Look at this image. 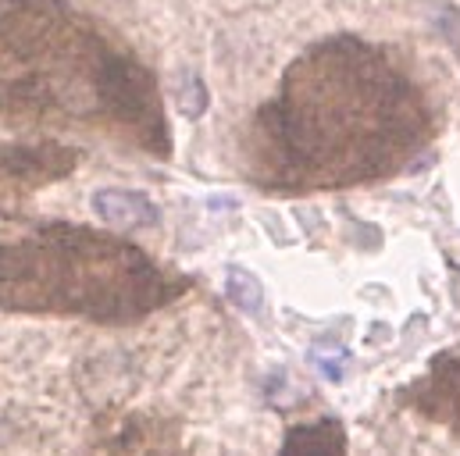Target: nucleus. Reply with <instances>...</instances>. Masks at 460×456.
<instances>
[{"mask_svg": "<svg viewBox=\"0 0 460 456\" xmlns=\"http://www.w3.org/2000/svg\"><path fill=\"white\" fill-rule=\"evenodd\" d=\"M436 108L403 54L360 36L307 47L239 132V168L268 193L353 189L425 153Z\"/></svg>", "mask_w": 460, "mask_h": 456, "instance_id": "1", "label": "nucleus"}, {"mask_svg": "<svg viewBox=\"0 0 460 456\" xmlns=\"http://www.w3.org/2000/svg\"><path fill=\"white\" fill-rule=\"evenodd\" d=\"M0 118L168 157L154 72L68 0H0Z\"/></svg>", "mask_w": 460, "mask_h": 456, "instance_id": "2", "label": "nucleus"}, {"mask_svg": "<svg viewBox=\"0 0 460 456\" xmlns=\"http://www.w3.org/2000/svg\"><path fill=\"white\" fill-rule=\"evenodd\" d=\"M186 293V278L118 232L72 222L0 225V307L132 325Z\"/></svg>", "mask_w": 460, "mask_h": 456, "instance_id": "3", "label": "nucleus"}, {"mask_svg": "<svg viewBox=\"0 0 460 456\" xmlns=\"http://www.w3.org/2000/svg\"><path fill=\"white\" fill-rule=\"evenodd\" d=\"M79 153L61 143L0 146V207H14L25 193H36L75 168Z\"/></svg>", "mask_w": 460, "mask_h": 456, "instance_id": "4", "label": "nucleus"}, {"mask_svg": "<svg viewBox=\"0 0 460 456\" xmlns=\"http://www.w3.org/2000/svg\"><path fill=\"white\" fill-rule=\"evenodd\" d=\"M396 399L414 414L460 432V349L432 356L425 374H418Z\"/></svg>", "mask_w": 460, "mask_h": 456, "instance_id": "5", "label": "nucleus"}, {"mask_svg": "<svg viewBox=\"0 0 460 456\" xmlns=\"http://www.w3.org/2000/svg\"><path fill=\"white\" fill-rule=\"evenodd\" d=\"M93 215L111 232H136V228H154L161 222V211L146 193L118 189V186H104L93 193Z\"/></svg>", "mask_w": 460, "mask_h": 456, "instance_id": "6", "label": "nucleus"}, {"mask_svg": "<svg viewBox=\"0 0 460 456\" xmlns=\"http://www.w3.org/2000/svg\"><path fill=\"white\" fill-rule=\"evenodd\" d=\"M279 456H346V432L336 417H314L293 425L282 439Z\"/></svg>", "mask_w": 460, "mask_h": 456, "instance_id": "7", "label": "nucleus"}, {"mask_svg": "<svg viewBox=\"0 0 460 456\" xmlns=\"http://www.w3.org/2000/svg\"><path fill=\"white\" fill-rule=\"evenodd\" d=\"M226 293H229L232 303H235L239 311H246V314H257V311L264 307V289H261V278H257V275H250L246 267H229Z\"/></svg>", "mask_w": 460, "mask_h": 456, "instance_id": "8", "label": "nucleus"}, {"mask_svg": "<svg viewBox=\"0 0 460 456\" xmlns=\"http://www.w3.org/2000/svg\"><path fill=\"white\" fill-rule=\"evenodd\" d=\"M175 108H179V114H186V118H200V114L208 111V86H204L200 75L182 72V79L175 86Z\"/></svg>", "mask_w": 460, "mask_h": 456, "instance_id": "9", "label": "nucleus"}]
</instances>
